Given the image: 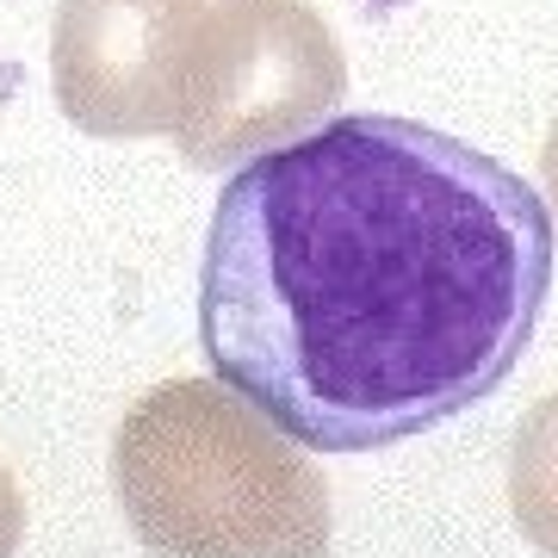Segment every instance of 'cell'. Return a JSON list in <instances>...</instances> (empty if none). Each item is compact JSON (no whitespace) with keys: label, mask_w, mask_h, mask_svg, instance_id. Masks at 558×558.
I'll return each instance as SVG.
<instances>
[{"label":"cell","mask_w":558,"mask_h":558,"mask_svg":"<svg viewBox=\"0 0 558 558\" xmlns=\"http://www.w3.org/2000/svg\"><path fill=\"white\" fill-rule=\"evenodd\" d=\"M553 267V211L515 168L416 119L341 112L223 180L199 348L299 447H403L497 398Z\"/></svg>","instance_id":"6da1fadb"},{"label":"cell","mask_w":558,"mask_h":558,"mask_svg":"<svg viewBox=\"0 0 558 558\" xmlns=\"http://www.w3.org/2000/svg\"><path fill=\"white\" fill-rule=\"evenodd\" d=\"M112 490L156 558H323L329 484L218 379L143 391L112 435Z\"/></svg>","instance_id":"7a4b0ae2"},{"label":"cell","mask_w":558,"mask_h":558,"mask_svg":"<svg viewBox=\"0 0 558 558\" xmlns=\"http://www.w3.org/2000/svg\"><path fill=\"white\" fill-rule=\"evenodd\" d=\"M341 94L348 57L311 0H205L168 137L193 168H236L323 124Z\"/></svg>","instance_id":"3957f363"},{"label":"cell","mask_w":558,"mask_h":558,"mask_svg":"<svg viewBox=\"0 0 558 558\" xmlns=\"http://www.w3.org/2000/svg\"><path fill=\"white\" fill-rule=\"evenodd\" d=\"M199 13L205 0H62L50 20L62 119L106 143L168 137Z\"/></svg>","instance_id":"277c9868"},{"label":"cell","mask_w":558,"mask_h":558,"mask_svg":"<svg viewBox=\"0 0 558 558\" xmlns=\"http://www.w3.org/2000/svg\"><path fill=\"white\" fill-rule=\"evenodd\" d=\"M509 509L527 546L558 558V391L539 398L515 428V453H509Z\"/></svg>","instance_id":"5b68a950"},{"label":"cell","mask_w":558,"mask_h":558,"mask_svg":"<svg viewBox=\"0 0 558 558\" xmlns=\"http://www.w3.org/2000/svg\"><path fill=\"white\" fill-rule=\"evenodd\" d=\"M20 539H25V497H20V484H13V472L0 465V558L20 553Z\"/></svg>","instance_id":"8992f818"},{"label":"cell","mask_w":558,"mask_h":558,"mask_svg":"<svg viewBox=\"0 0 558 558\" xmlns=\"http://www.w3.org/2000/svg\"><path fill=\"white\" fill-rule=\"evenodd\" d=\"M539 174H546V199L558 205V119H553V131H546V149H539Z\"/></svg>","instance_id":"52a82bcc"}]
</instances>
